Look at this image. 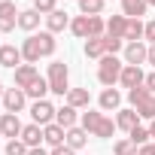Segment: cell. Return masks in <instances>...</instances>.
I'll list each match as a JSON object with an SVG mask.
<instances>
[{"mask_svg":"<svg viewBox=\"0 0 155 155\" xmlns=\"http://www.w3.org/2000/svg\"><path fill=\"white\" fill-rule=\"evenodd\" d=\"M55 49H58L55 34H49V31L28 34V40L21 43V58H25V64H37L40 58H52Z\"/></svg>","mask_w":155,"mask_h":155,"instance_id":"6da1fadb","label":"cell"},{"mask_svg":"<svg viewBox=\"0 0 155 155\" xmlns=\"http://www.w3.org/2000/svg\"><path fill=\"white\" fill-rule=\"evenodd\" d=\"M79 125L91 134V137H101V140H110L116 134V119H110L107 113H97V110H85Z\"/></svg>","mask_w":155,"mask_h":155,"instance_id":"7a4b0ae2","label":"cell"},{"mask_svg":"<svg viewBox=\"0 0 155 155\" xmlns=\"http://www.w3.org/2000/svg\"><path fill=\"white\" fill-rule=\"evenodd\" d=\"M128 104H131V110H137V116H140L143 122H152V119H155V94H152L146 85L131 88V91H128Z\"/></svg>","mask_w":155,"mask_h":155,"instance_id":"3957f363","label":"cell"},{"mask_svg":"<svg viewBox=\"0 0 155 155\" xmlns=\"http://www.w3.org/2000/svg\"><path fill=\"white\" fill-rule=\"evenodd\" d=\"M46 82H49V91H52V94L67 97V91H70V67H67L64 61H52Z\"/></svg>","mask_w":155,"mask_h":155,"instance_id":"277c9868","label":"cell"},{"mask_svg":"<svg viewBox=\"0 0 155 155\" xmlns=\"http://www.w3.org/2000/svg\"><path fill=\"white\" fill-rule=\"evenodd\" d=\"M122 70H125V61H119V55H104L97 61V79H101V85L113 88L122 79Z\"/></svg>","mask_w":155,"mask_h":155,"instance_id":"5b68a950","label":"cell"},{"mask_svg":"<svg viewBox=\"0 0 155 155\" xmlns=\"http://www.w3.org/2000/svg\"><path fill=\"white\" fill-rule=\"evenodd\" d=\"M55 107L49 104V101H34L31 104V119H34V125H40V128H46V125H52L55 122Z\"/></svg>","mask_w":155,"mask_h":155,"instance_id":"8992f818","label":"cell"},{"mask_svg":"<svg viewBox=\"0 0 155 155\" xmlns=\"http://www.w3.org/2000/svg\"><path fill=\"white\" fill-rule=\"evenodd\" d=\"M18 12L21 9H15L12 0H3V3H0V34H9V31L18 28Z\"/></svg>","mask_w":155,"mask_h":155,"instance_id":"52a82bcc","label":"cell"},{"mask_svg":"<svg viewBox=\"0 0 155 155\" xmlns=\"http://www.w3.org/2000/svg\"><path fill=\"white\" fill-rule=\"evenodd\" d=\"M146 58H149V46L140 40V43H128L125 46V64H131V67H143L146 64Z\"/></svg>","mask_w":155,"mask_h":155,"instance_id":"ba28073f","label":"cell"},{"mask_svg":"<svg viewBox=\"0 0 155 155\" xmlns=\"http://www.w3.org/2000/svg\"><path fill=\"white\" fill-rule=\"evenodd\" d=\"M21 119L15 113H3L0 116V137H9V140H18L21 137Z\"/></svg>","mask_w":155,"mask_h":155,"instance_id":"9c48e42d","label":"cell"},{"mask_svg":"<svg viewBox=\"0 0 155 155\" xmlns=\"http://www.w3.org/2000/svg\"><path fill=\"white\" fill-rule=\"evenodd\" d=\"M21 46H12V43H3L0 46V67H6V70H15L21 67Z\"/></svg>","mask_w":155,"mask_h":155,"instance_id":"30bf717a","label":"cell"},{"mask_svg":"<svg viewBox=\"0 0 155 155\" xmlns=\"http://www.w3.org/2000/svg\"><path fill=\"white\" fill-rule=\"evenodd\" d=\"M25 104H28V94H25L21 88H6V91H3V110H6V113H15V116H18V113L25 110Z\"/></svg>","mask_w":155,"mask_h":155,"instance_id":"8fae6325","label":"cell"},{"mask_svg":"<svg viewBox=\"0 0 155 155\" xmlns=\"http://www.w3.org/2000/svg\"><path fill=\"white\" fill-rule=\"evenodd\" d=\"M146 82V73H143V67H131V64H125V70H122V79H119V85L122 88H140Z\"/></svg>","mask_w":155,"mask_h":155,"instance_id":"7c38bea8","label":"cell"},{"mask_svg":"<svg viewBox=\"0 0 155 155\" xmlns=\"http://www.w3.org/2000/svg\"><path fill=\"white\" fill-rule=\"evenodd\" d=\"M37 79H40V73H37V67H34V64H21V67H15V88L28 91Z\"/></svg>","mask_w":155,"mask_h":155,"instance_id":"4fadbf2b","label":"cell"},{"mask_svg":"<svg viewBox=\"0 0 155 155\" xmlns=\"http://www.w3.org/2000/svg\"><path fill=\"white\" fill-rule=\"evenodd\" d=\"M140 122H143V119H140V116H137V110H131V107L116 113V128H119V131H128V134H131Z\"/></svg>","mask_w":155,"mask_h":155,"instance_id":"5bb4252c","label":"cell"},{"mask_svg":"<svg viewBox=\"0 0 155 155\" xmlns=\"http://www.w3.org/2000/svg\"><path fill=\"white\" fill-rule=\"evenodd\" d=\"M43 143H49L52 149H55V146H64V143H67V131H64L58 122H52V125L43 128Z\"/></svg>","mask_w":155,"mask_h":155,"instance_id":"9a60e30c","label":"cell"},{"mask_svg":"<svg viewBox=\"0 0 155 155\" xmlns=\"http://www.w3.org/2000/svg\"><path fill=\"white\" fill-rule=\"evenodd\" d=\"M70 21H73V18H70L64 9H55L52 15H46V31H49V34H61L64 28H70Z\"/></svg>","mask_w":155,"mask_h":155,"instance_id":"2e32d148","label":"cell"},{"mask_svg":"<svg viewBox=\"0 0 155 155\" xmlns=\"http://www.w3.org/2000/svg\"><path fill=\"white\" fill-rule=\"evenodd\" d=\"M97 104H101V110H104V113H110V110H116V113H119V110H122V91H119V88H104Z\"/></svg>","mask_w":155,"mask_h":155,"instance_id":"e0dca14e","label":"cell"},{"mask_svg":"<svg viewBox=\"0 0 155 155\" xmlns=\"http://www.w3.org/2000/svg\"><path fill=\"white\" fill-rule=\"evenodd\" d=\"M55 122H58L64 131H70V128H76V122H79V110H73L70 104H64V107L55 113Z\"/></svg>","mask_w":155,"mask_h":155,"instance_id":"ac0fdd59","label":"cell"},{"mask_svg":"<svg viewBox=\"0 0 155 155\" xmlns=\"http://www.w3.org/2000/svg\"><path fill=\"white\" fill-rule=\"evenodd\" d=\"M18 140H21L28 149H37V146L43 143V128L31 122V125H25V128H21V137H18Z\"/></svg>","mask_w":155,"mask_h":155,"instance_id":"d6986e66","label":"cell"},{"mask_svg":"<svg viewBox=\"0 0 155 155\" xmlns=\"http://www.w3.org/2000/svg\"><path fill=\"white\" fill-rule=\"evenodd\" d=\"M67 104H70L73 110H88L91 91H88V88H70V91H67Z\"/></svg>","mask_w":155,"mask_h":155,"instance_id":"ffe728a7","label":"cell"},{"mask_svg":"<svg viewBox=\"0 0 155 155\" xmlns=\"http://www.w3.org/2000/svg\"><path fill=\"white\" fill-rule=\"evenodd\" d=\"M40 18H43V15H40L34 6H31V9H21V12H18V28L28 31V34H34V31L40 28Z\"/></svg>","mask_w":155,"mask_h":155,"instance_id":"44dd1931","label":"cell"},{"mask_svg":"<svg viewBox=\"0 0 155 155\" xmlns=\"http://www.w3.org/2000/svg\"><path fill=\"white\" fill-rule=\"evenodd\" d=\"M88 137H91V134H88L82 125H76V128H70V131H67V146H70L73 152H79V149L88 143Z\"/></svg>","mask_w":155,"mask_h":155,"instance_id":"7402d4cb","label":"cell"},{"mask_svg":"<svg viewBox=\"0 0 155 155\" xmlns=\"http://www.w3.org/2000/svg\"><path fill=\"white\" fill-rule=\"evenodd\" d=\"M146 0H122V15L125 18H143L146 15Z\"/></svg>","mask_w":155,"mask_h":155,"instance_id":"603a6c76","label":"cell"},{"mask_svg":"<svg viewBox=\"0 0 155 155\" xmlns=\"http://www.w3.org/2000/svg\"><path fill=\"white\" fill-rule=\"evenodd\" d=\"M125 28H128V18H125V15H113V18H107V37H113V40H125Z\"/></svg>","mask_w":155,"mask_h":155,"instance_id":"cb8c5ba5","label":"cell"},{"mask_svg":"<svg viewBox=\"0 0 155 155\" xmlns=\"http://www.w3.org/2000/svg\"><path fill=\"white\" fill-rule=\"evenodd\" d=\"M146 34V25L143 18H128V28H125V43H140Z\"/></svg>","mask_w":155,"mask_h":155,"instance_id":"d4e9b609","label":"cell"},{"mask_svg":"<svg viewBox=\"0 0 155 155\" xmlns=\"http://www.w3.org/2000/svg\"><path fill=\"white\" fill-rule=\"evenodd\" d=\"M82 52H85V58H94V61H101V58L107 55V46H104V37H91V40H85Z\"/></svg>","mask_w":155,"mask_h":155,"instance_id":"484cf974","label":"cell"},{"mask_svg":"<svg viewBox=\"0 0 155 155\" xmlns=\"http://www.w3.org/2000/svg\"><path fill=\"white\" fill-rule=\"evenodd\" d=\"M70 34L79 37V40H88V15H76L70 21Z\"/></svg>","mask_w":155,"mask_h":155,"instance_id":"4316f807","label":"cell"},{"mask_svg":"<svg viewBox=\"0 0 155 155\" xmlns=\"http://www.w3.org/2000/svg\"><path fill=\"white\" fill-rule=\"evenodd\" d=\"M107 6V0H79V12L82 15H101Z\"/></svg>","mask_w":155,"mask_h":155,"instance_id":"83f0119b","label":"cell"},{"mask_svg":"<svg viewBox=\"0 0 155 155\" xmlns=\"http://www.w3.org/2000/svg\"><path fill=\"white\" fill-rule=\"evenodd\" d=\"M25 94H28V97H34V101H46V94H49V82L40 76V79H37V82H34Z\"/></svg>","mask_w":155,"mask_h":155,"instance_id":"f1b7e54d","label":"cell"},{"mask_svg":"<svg viewBox=\"0 0 155 155\" xmlns=\"http://www.w3.org/2000/svg\"><path fill=\"white\" fill-rule=\"evenodd\" d=\"M137 149H140V146H137L131 137H125V140H116V143H113V152H116V155H137Z\"/></svg>","mask_w":155,"mask_h":155,"instance_id":"f546056e","label":"cell"},{"mask_svg":"<svg viewBox=\"0 0 155 155\" xmlns=\"http://www.w3.org/2000/svg\"><path fill=\"white\" fill-rule=\"evenodd\" d=\"M128 137H131V140H134L137 146H146V143L152 140V134H149V128H143V125H137V128H134V131H131Z\"/></svg>","mask_w":155,"mask_h":155,"instance_id":"4dcf8cb0","label":"cell"},{"mask_svg":"<svg viewBox=\"0 0 155 155\" xmlns=\"http://www.w3.org/2000/svg\"><path fill=\"white\" fill-rule=\"evenodd\" d=\"M34 9L46 18V15H52V12L58 9V0H34Z\"/></svg>","mask_w":155,"mask_h":155,"instance_id":"1f68e13d","label":"cell"},{"mask_svg":"<svg viewBox=\"0 0 155 155\" xmlns=\"http://www.w3.org/2000/svg\"><path fill=\"white\" fill-rule=\"evenodd\" d=\"M104 46H107V55H119L125 49V40H113V37H104Z\"/></svg>","mask_w":155,"mask_h":155,"instance_id":"d6a6232c","label":"cell"},{"mask_svg":"<svg viewBox=\"0 0 155 155\" xmlns=\"http://www.w3.org/2000/svg\"><path fill=\"white\" fill-rule=\"evenodd\" d=\"M28 152H31V149H28L21 140H9V143H6V155H28Z\"/></svg>","mask_w":155,"mask_h":155,"instance_id":"836d02e7","label":"cell"},{"mask_svg":"<svg viewBox=\"0 0 155 155\" xmlns=\"http://www.w3.org/2000/svg\"><path fill=\"white\" fill-rule=\"evenodd\" d=\"M143 40H149V46L155 43V18H152V21H146V34H143Z\"/></svg>","mask_w":155,"mask_h":155,"instance_id":"e575fe53","label":"cell"},{"mask_svg":"<svg viewBox=\"0 0 155 155\" xmlns=\"http://www.w3.org/2000/svg\"><path fill=\"white\" fill-rule=\"evenodd\" d=\"M49 155H76V152H73V149H70V146L64 143V146H55V149H52Z\"/></svg>","mask_w":155,"mask_h":155,"instance_id":"d590c367","label":"cell"},{"mask_svg":"<svg viewBox=\"0 0 155 155\" xmlns=\"http://www.w3.org/2000/svg\"><path fill=\"white\" fill-rule=\"evenodd\" d=\"M143 85H146V88L155 94V70H152V73H146V82H143Z\"/></svg>","mask_w":155,"mask_h":155,"instance_id":"8d00e7d4","label":"cell"},{"mask_svg":"<svg viewBox=\"0 0 155 155\" xmlns=\"http://www.w3.org/2000/svg\"><path fill=\"white\" fill-rule=\"evenodd\" d=\"M137 155H155V143H146V146H140V149H137Z\"/></svg>","mask_w":155,"mask_h":155,"instance_id":"74e56055","label":"cell"},{"mask_svg":"<svg viewBox=\"0 0 155 155\" xmlns=\"http://www.w3.org/2000/svg\"><path fill=\"white\" fill-rule=\"evenodd\" d=\"M146 64H152V67H155V43L149 46V58H146Z\"/></svg>","mask_w":155,"mask_h":155,"instance_id":"f35d334b","label":"cell"},{"mask_svg":"<svg viewBox=\"0 0 155 155\" xmlns=\"http://www.w3.org/2000/svg\"><path fill=\"white\" fill-rule=\"evenodd\" d=\"M28 155H49V152H46V149H43V146H37V149H31V152H28Z\"/></svg>","mask_w":155,"mask_h":155,"instance_id":"ab89813d","label":"cell"},{"mask_svg":"<svg viewBox=\"0 0 155 155\" xmlns=\"http://www.w3.org/2000/svg\"><path fill=\"white\" fill-rule=\"evenodd\" d=\"M149 134H152V137H155V119H152V122H149Z\"/></svg>","mask_w":155,"mask_h":155,"instance_id":"60d3db41","label":"cell"},{"mask_svg":"<svg viewBox=\"0 0 155 155\" xmlns=\"http://www.w3.org/2000/svg\"><path fill=\"white\" fill-rule=\"evenodd\" d=\"M3 91H6V88H3V82H0V97H3Z\"/></svg>","mask_w":155,"mask_h":155,"instance_id":"b9f144b4","label":"cell"},{"mask_svg":"<svg viewBox=\"0 0 155 155\" xmlns=\"http://www.w3.org/2000/svg\"><path fill=\"white\" fill-rule=\"evenodd\" d=\"M146 6H155V0H146Z\"/></svg>","mask_w":155,"mask_h":155,"instance_id":"7bdbcfd3","label":"cell"},{"mask_svg":"<svg viewBox=\"0 0 155 155\" xmlns=\"http://www.w3.org/2000/svg\"><path fill=\"white\" fill-rule=\"evenodd\" d=\"M0 3H3V0H0Z\"/></svg>","mask_w":155,"mask_h":155,"instance_id":"ee69618b","label":"cell"},{"mask_svg":"<svg viewBox=\"0 0 155 155\" xmlns=\"http://www.w3.org/2000/svg\"><path fill=\"white\" fill-rule=\"evenodd\" d=\"M76 3H79V0H76Z\"/></svg>","mask_w":155,"mask_h":155,"instance_id":"f6af8a7d","label":"cell"},{"mask_svg":"<svg viewBox=\"0 0 155 155\" xmlns=\"http://www.w3.org/2000/svg\"><path fill=\"white\" fill-rule=\"evenodd\" d=\"M0 46H3V43H0Z\"/></svg>","mask_w":155,"mask_h":155,"instance_id":"bcb514c9","label":"cell"},{"mask_svg":"<svg viewBox=\"0 0 155 155\" xmlns=\"http://www.w3.org/2000/svg\"><path fill=\"white\" fill-rule=\"evenodd\" d=\"M0 116H3V113H0Z\"/></svg>","mask_w":155,"mask_h":155,"instance_id":"7dc6e473","label":"cell"}]
</instances>
